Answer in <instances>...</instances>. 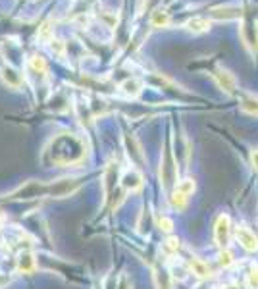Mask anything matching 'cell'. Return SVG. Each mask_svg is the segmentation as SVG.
<instances>
[{
	"label": "cell",
	"instance_id": "5bb4252c",
	"mask_svg": "<svg viewBox=\"0 0 258 289\" xmlns=\"http://www.w3.org/2000/svg\"><path fill=\"white\" fill-rule=\"evenodd\" d=\"M241 110L249 116H258V99L255 97H247L241 101Z\"/></svg>",
	"mask_w": 258,
	"mask_h": 289
},
{
	"label": "cell",
	"instance_id": "7a4b0ae2",
	"mask_svg": "<svg viewBox=\"0 0 258 289\" xmlns=\"http://www.w3.org/2000/svg\"><path fill=\"white\" fill-rule=\"evenodd\" d=\"M231 237V218L228 214H220L214 224V239L220 249H228Z\"/></svg>",
	"mask_w": 258,
	"mask_h": 289
},
{
	"label": "cell",
	"instance_id": "52a82bcc",
	"mask_svg": "<svg viewBox=\"0 0 258 289\" xmlns=\"http://www.w3.org/2000/svg\"><path fill=\"white\" fill-rule=\"evenodd\" d=\"M185 27L191 33H206L210 29V19L208 17H191L185 23Z\"/></svg>",
	"mask_w": 258,
	"mask_h": 289
},
{
	"label": "cell",
	"instance_id": "9c48e42d",
	"mask_svg": "<svg viewBox=\"0 0 258 289\" xmlns=\"http://www.w3.org/2000/svg\"><path fill=\"white\" fill-rule=\"evenodd\" d=\"M170 21H172L170 14H168L166 10H162V8L154 10L152 15H150V25H152V27H168Z\"/></svg>",
	"mask_w": 258,
	"mask_h": 289
},
{
	"label": "cell",
	"instance_id": "6da1fadb",
	"mask_svg": "<svg viewBox=\"0 0 258 289\" xmlns=\"http://www.w3.org/2000/svg\"><path fill=\"white\" fill-rule=\"evenodd\" d=\"M52 162L66 166V164H73L83 156V146L75 137H60L56 143L52 144Z\"/></svg>",
	"mask_w": 258,
	"mask_h": 289
},
{
	"label": "cell",
	"instance_id": "4fadbf2b",
	"mask_svg": "<svg viewBox=\"0 0 258 289\" xmlns=\"http://www.w3.org/2000/svg\"><path fill=\"white\" fill-rule=\"evenodd\" d=\"M187 201H189V197H185V195H183V193H179V191H173L172 195H170V204H172L177 212L185 210Z\"/></svg>",
	"mask_w": 258,
	"mask_h": 289
},
{
	"label": "cell",
	"instance_id": "8992f818",
	"mask_svg": "<svg viewBox=\"0 0 258 289\" xmlns=\"http://www.w3.org/2000/svg\"><path fill=\"white\" fill-rule=\"evenodd\" d=\"M189 268H191V272L197 276V278H201V280H206V278H210L212 272H210V268H208V264L204 262V260L197 259V257H193V259H189Z\"/></svg>",
	"mask_w": 258,
	"mask_h": 289
},
{
	"label": "cell",
	"instance_id": "30bf717a",
	"mask_svg": "<svg viewBox=\"0 0 258 289\" xmlns=\"http://www.w3.org/2000/svg\"><path fill=\"white\" fill-rule=\"evenodd\" d=\"M0 77H2V81L6 83L8 87H17L21 85V77H19V73H15L12 68H0Z\"/></svg>",
	"mask_w": 258,
	"mask_h": 289
},
{
	"label": "cell",
	"instance_id": "8fae6325",
	"mask_svg": "<svg viewBox=\"0 0 258 289\" xmlns=\"http://www.w3.org/2000/svg\"><path fill=\"white\" fill-rule=\"evenodd\" d=\"M122 91L128 95V97H139V93L143 91V83L139 81V79H128V81H124L122 83Z\"/></svg>",
	"mask_w": 258,
	"mask_h": 289
},
{
	"label": "cell",
	"instance_id": "3957f363",
	"mask_svg": "<svg viewBox=\"0 0 258 289\" xmlns=\"http://www.w3.org/2000/svg\"><path fill=\"white\" fill-rule=\"evenodd\" d=\"M214 79H216V83H218V87H220L222 91H226L228 95H235V93H237V79H235V75H233L230 70H226V68H216Z\"/></svg>",
	"mask_w": 258,
	"mask_h": 289
},
{
	"label": "cell",
	"instance_id": "44dd1931",
	"mask_svg": "<svg viewBox=\"0 0 258 289\" xmlns=\"http://www.w3.org/2000/svg\"><path fill=\"white\" fill-rule=\"evenodd\" d=\"M52 50H56L58 54H62L64 52V46H62L60 41H52Z\"/></svg>",
	"mask_w": 258,
	"mask_h": 289
},
{
	"label": "cell",
	"instance_id": "ffe728a7",
	"mask_svg": "<svg viewBox=\"0 0 258 289\" xmlns=\"http://www.w3.org/2000/svg\"><path fill=\"white\" fill-rule=\"evenodd\" d=\"M251 162H253L255 170H258V148H257V150H253V152H251Z\"/></svg>",
	"mask_w": 258,
	"mask_h": 289
},
{
	"label": "cell",
	"instance_id": "9a60e30c",
	"mask_svg": "<svg viewBox=\"0 0 258 289\" xmlns=\"http://www.w3.org/2000/svg\"><path fill=\"white\" fill-rule=\"evenodd\" d=\"M29 66H31L33 72L37 73H46V70H48V66H46L43 56H31L29 58Z\"/></svg>",
	"mask_w": 258,
	"mask_h": 289
},
{
	"label": "cell",
	"instance_id": "ba28073f",
	"mask_svg": "<svg viewBox=\"0 0 258 289\" xmlns=\"http://www.w3.org/2000/svg\"><path fill=\"white\" fill-rule=\"evenodd\" d=\"M17 270L21 274H31L35 270V259H33L31 253H21L17 257Z\"/></svg>",
	"mask_w": 258,
	"mask_h": 289
},
{
	"label": "cell",
	"instance_id": "277c9868",
	"mask_svg": "<svg viewBox=\"0 0 258 289\" xmlns=\"http://www.w3.org/2000/svg\"><path fill=\"white\" fill-rule=\"evenodd\" d=\"M235 239L239 241V245L243 247L245 251H249V253L258 251V237L255 235V231H251L249 228H245V226L235 228Z\"/></svg>",
	"mask_w": 258,
	"mask_h": 289
},
{
	"label": "cell",
	"instance_id": "ac0fdd59",
	"mask_svg": "<svg viewBox=\"0 0 258 289\" xmlns=\"http://www.w3.org/2000/svg\"><path fill=\"white\" fill-rule=\"evenodd\" d=\"M156 226L162 231H166V233H172V230H173V220H172V218H168V216H158Z\"/></svg>",
	"mask_w": 258,
	"mask_h": 289
},
{
	"label": "cell",
	"instance_id": "e0dca14e",
	"mask_svg": "<svg viewBox=\"0 0 258 289\" xmlns=\"http://www.w3.org/2000/svg\"><path fill=\"white\" fill-rule=\"evenodd\" d=\"M164 249H166L170 255L177 253V251H179V237H175V235H170V237L164 241Z\"/></svg>",
	"mask_w": 258,
	"mask_h": 289
},
{
	"label": "cell",
	"instance_id": "d6986e66",
	"mask_svg": "<svg viewBox=\"0 0 258 289\" xmlns=\"http://www.w3.org/2000/svg\"><path fill=\"white\" fill-rule=\"evenodd\" d=\"M247 286L251 289H258V266H253L247 274Z\"/></svg>",
	"mask_w": 258,
	"mask_h": 289
},
{
	"label": "cell",
	"instance_id": "7402d4cb",
	"mask_svg": "<svg viewBox=\"0 0 258 289\" xmlns=\"http://www.w3.org/2000/svg\"><path fill=\"white\" fill-rule=\"evenodd\" d=\"M48 33H50V29H48V23H44L43 27L39 29V35H41V37H48Z\"/></svg>",
	"mask_w": 258,
	"mask_h": 289
},
{
	"label": "cell",
	"instance_id": "2e32d148",
	"mask_svg": "<svg viewBox=\"0 0 258 289\" xmlns=\"http://www.w3.org/2000/svg\"><path fill=\"white\" fill-rule=\"evenodd\" d=\"M233 255H231V251L228 249H222V253H220V257H218V262H220V266H224V268H230L231 264H233Z\"/></svg>",
	"mask_w": 258,
	"mask_h": 289
},
{
	"label": "cell",
	"instance_id": "5b68a950",
	"mask_svg": "<svg viewBox=\"0 0 258 289\" xmlns=\"http://www.w3.org/2000/svg\"><path fill=\"white\" fill-rule=\"evenodd\" d=\"M122 185H124L126 191H139V189L143 187V175L137 170H129L122 177Z\"/></svg>",
	"mask_w": 258,
	"mask_h": 289
},
{
	"label": "cell",
	"instance_id": "7c38bea8",
	"mask_svg": "<svg viewBox=\"0 0 258 289\" xmlns=\"http://www.w3.org/2000/svg\"><path fill=\"white\" fill-rule=\"evenodd\" d=\"M175 191L183 193L185 197H191V195L197 191V183H195V179H191V177H185V179H181V181L175 185Z\"/></svg>",
	"mask_w": 258,
	"mask_h": 289
}]
</instances>
